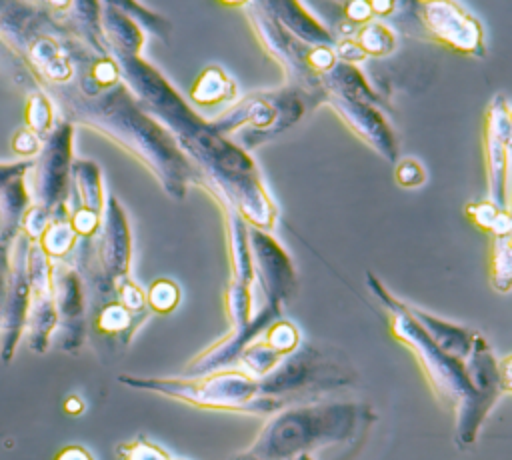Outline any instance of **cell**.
Returning <instances> with one entry per match:
<instances>
[{
    "instance_id": "f35d334b",
    "label": "cell",
    "mask_w": 512,
    "mask_h": 460,
    "mask_svg": "<svg viewBox=\"0 0 512 460\" xmlns=\"http://www.w3.org/2000/svg\"><path fill=\"white\" fill-rule=\"evenodd\" d=\"M34 160H18V162H0V192L10 186L14 180L28 176Z\"/></svg>"
},
{
    "instance_id": "d590c367",
    "label": "cell",
    "mask_w": 512,
    "mask_h": 460,
    "mask_svg": "<svg viewBox=\"0 0 512 460\" xmlns=\"http://www.w3.org/2000/svg\"><path fill=\"white\" fill-rule=\"evenodd\" d=\"M394 178H396V184L402 188H418L426 180V170L418 160L404 158L396 162Z\"/></svg>"
},
{
    "instance_id": "f6af8a7d",
    "label": "cell",
    "mask_w": 512,
    "mask_h": 460,
    "mask_svg": "<svg viewBox=\"0 0 512 460\" xmlns=\"http://www.w3.org/2000/svg\"><path fill=\"white\" fill-rule=\"evenodd\" d=\"M232 460H260V458H256V456H252V454H248V452H240V454H236Z\"/></svg>"
},
{
    "instance_id": "4dcf8cb0",
    "label": "cell",
    "mask_w": 512,
    "mask_h": 460,
    "mask_svg": "<svg viewBox=\"0 0 512 460\" xmlns=\"http://www.w3.org/2000/svg\"><path fill=\"white\" fill-rule=\"evenodd\" d=\"M144 298L148 312L170 314L180 302V288L170 278H158L144 290Z\"/></svg>"
},
{
    "instance_id": "836d02e7",
    "label": "cell",
    "mask_w": 512,
    "mask_h": 460,
    "mask_svg": "<svg viewBox=\"0 0 512 460\" xmlns=\"http://www.w3.org/2000/svg\"><path fill=\"white\" fill-rule=\"evenodd\" d=\"M86 80L96 90H108V88L120 84V68H118L116 60L110 54L108 56H98L92 62Z\"/></svg>"
},
{
    "instance_id": "9c48e42d",
    "label": "cell",
    "mask_w": 512,
    "mask_h": 460,
    "mask_svg": "<svg viewBox=\"0 0 512 460\" xmlns=\"http://www.w3.org/2000/svg\"><path fill=\"white\" fill-rule=\"evenodd\" d=\"M30 240L24 234L10 246V276L6 296L0 308V360L10 362L24 336L26 316L30 308V282L26 276V256Z\"/></svg>"
},
{
    "instance_id": "52a82bcc",
    "label": "cell",
    "mask_w": 512,
    "mask_h": 460,
    "mask_svg": "<svg viewBox=\"0 0 512 460\" xmlns=\"http://www.w3.org/2000/svg\"><path fill=\"white\" fill-rule=\"evenodd\" d=\"M344 382L340 370L330 364L312 346H302L286 356L270 374L258 380L264 396L276 398L286 406L298 404L308 394H316L324 388H334Z\"/></svg>"
},
{
    "instance_id": "bcb514c9",
    "label": "cell",
    "mask_w": 512,
    "mask_h": 460,
    "mask_svg": "<svg viewBox=\"0 0 512 460\" xmlns=\"http://www.w3.org/2000/svg\"><path fill=\"white\" fill-rule=\"evenodd\" d=\"M294 460H316V458L310 456V454H304V456H298V458H294Z\"/></svg>"
},
{
    "instance_id": "d4e9b609",
    "label": "cell",
    "mask_w": 512,
    "mask_h": 460,
    "mask_svg": "<svg viewBox=\"0 0 512 460\" xmlns=\"http://www.w3.org/2000/svg\"><path fill=\"white\" fill-rule=\"evenodd\" d=\"M78 236L70 224V218H54L46 230L42 232V236L38 238V246L42 248V252L52 260H66L76 244H78Z\"/></svg>"
},
{
    "instance_id": "74e56055",
    "label": "cell",
    "mask_w": 512,
    "mask_h": 460,
    "mask_svg": "<svg viewBox=\"0 0 512 460\" xmlns=\"http://www.w3.org/2000/svg\"><path fill=\"white\" fill-rule=\"evenodd\" d=\"M332 50H334L336 60L340 58V62L352 64V66L368 58V56L364 54V50H362L352 38H340V40H336L334 46H332Z\"/></svg>"
},
{
    "instance_id": "277c9868",
    "label": "cell",
    "mask_w": 512,
    "mask_h": 460,
    "mask_svg": "<svg viewBox=\"0 0 512 460\" xmlns=\"http://www.w3.org/2000/svg\"><path fill=\"white\" fill-rule=\"evenodd\" d=\"M118 380L124 386L154 392L176 402H184L188 406L214 412L270 416L286 406L276 398L264 396L260 392L258 380L236 366L194 376H120Z\"/></svg>"
},
{
    "instance_id": "ffe728a7",
    "label": "cell",
    "mask_w": 512,
    "mask_h": 460,
    "mask_svg": "<svg viewBox=\"0 0 512 460\" xmlns=\"http://www.w3.org/2000/svg\"><path fill=\"white\" fill-rule=\"evenodd\" d=\"M32 204L26 176L14 180L0 192V244L10 248L20 234L22 218Z\"/></svg>"
},
{
    "instance_id": "e575fe53",
    "label": "cell",
    "mask_w": 512,
    "mask_h": 460,
    "mask_svg": "<svg viewBox=\"0 0 512 460\" xmlns=\"http://www.w3.org/2000/svg\"><path fill=\"white\" fill-rule=\"evenodd\" d=\"M54 220V212L46 210L40 204H30V208L26 210L24 218H22V226H20V234H24L30 242H38V238L42 236V232L46 230V226Z\"/></svg>"
},
{
    "instance_id": "7402d4cb",
    "label": "cell",
    "mask_w": 512,
    "mask_h": 460,
    "mask_svg": "<svg viewBox=\"0 0 512 460\" xmlns=\"http://www.w3.org/2000/svg\"><path fill=\"white\" fill-rule=\"evenodd\" d=\"M322 90H330L336 94H342L346 98L366 102V104H376L378 96L372 92L368 80L362 76V72L344 62H336L330 72L320 76V86Z\"/></svg>"
},
{
    "instance_id": "d6a6232c",
    "label": "cell",
    "mask_w": 512,
    "mask_h": 460,
    "mask_svg": "<svg viewBox=\"0 0 512 460\" xmlns=\"http://www.w3.org/2000/svg\"><path fill=\"white\" fill-rule=\"evenodd\" d=\"M114 300H118L134 318L146 320L148 308H146L144 288H140L130 276L114 282Z\"/></svg>"
},
{
    "instance_id": "ac0fdd59",
    "label": "cell",
    "mask_w": 512,
    "mask_h": 460,
    "mask_svg": "<svg viewBox=\"0 0 512 460\" xmlns=\"http://www.w3.org/2000/svg\"><path fill=\"white\" fill-rule=\"evenodd\" d=\"M268 12L306 46H334L336 38L300 2H264Z\"/></svg>"
},
{
    "instance_id": "ee69618b",
    "label": "cell",
    "mask_w": 512,
    "mask_h": 460,
    "mask_svg": "<svg viewBox=\"0 0 512 460\" xmlns=\"http://www.w3.org/2000/svg\"><path fill=\"white\" fill-rule=\"evenodd\" d=\"M64 410H66L68 414L76 416V414H80V412L84 410V402H82L78 396H68V398L64 400Z\"/></svg>"
},
{
    "instance_id": "ba28073f",
    "label": "cell",
    "mask_w": 512,
    "mask_h": 460,
    "mask_svg": "<svg viewBox=\"0 0 512 460\" xmlns=\"http://www.w3.org/2000/svg\"><path fill=\"white\" fill-rule=\"evenodd\" d=\"M414 8L420 24L434 42L460 54L484 56L482 26L458 2L422 0Z\"/></svg>"
},
{
    "instance_id": "f1b7e54d",
    "label": "cell",
    "mask_w": 512,
    "mask_h": 460,
    "mask_svg": "<svg viewBox=\"0 0 512 460\" xmlns=\"http://www.w3.org/2000/svg\"><path fill=\"white\" fill-rule=\"evenodd\" d=\"M24 118H26V128L32 130L42 140L54 128V108H52L50 98L42 90L32 92L28 96Z\"/></svg>"
},
{
    "instance_id": "1f68e13d",
    "label": "cell",
    "mask_w": 512,
    "mask_h": 460,
    "mask_svg": "<svg viewBox=\"0 0 512 460\" xmlns=\"http://www.w3.org/2000/svg\"><path fill=\"white\" fill-rule=\"evenodd\" d=\"M118 460H172L170 452L146 436L124 440L114 448Z\"/></svg>"
},
{
    "instance_id": "8992f818",
    "label": "cell",
    "mask_w": 512,
    "mask_h": 460,
    "mask_svg": "<svg viewBox=\"0 0 512 460\" xmlns=\"http://www.w3.org/2000/svg\"><path fill=\"white\" fill-rule=\"evenodd\" d=\"M72 140V122L62 120L54 124L50 134L42 140V148L26 176L32 202L44 206L50 212H56L60 206H68L74 162Z\"/></svg>"
},
{
    "instance_id": "30bf717a",
    "label": "cell",
    "mask_w": 512,
    "mask_h": 460,
    "mask_svg": "<svg viewBox=\"0 0 512 460\" xmlns=\"http://www.w3.org/2000/svg\"><path fill=\"white\" fill-rule=\"evenodd\" d=\"M482 140H484V166H486V186H488L486 200L508 210L506 182H508L512 120H510L508 100L502 94L494 96L484 112Z\"/></svg>"
},
{
    "instance_id": "9a60e30c",
    "label": "cell",
    "mask_w": 512,
    "mask_h": 460,
    "mask_svg": "<svg viewBox=\"0 0 512 460\" xmlns=\"http://www.w3.org/2000/svg\"><path fill=\"white\" fill-rule=\"evenodd\" d=\"M322 90V88H320ZM324 98V104H328L336 116L370 148L380 152L384 158L396 162V140L390 132L384 116L366 102H358L352 98H346L342 94L322 90L320 94Z\"/></svg>"
},
{
    "instance_id": "ab89813d",
    "label": "cell",
    "mask_w": 512,
    "mask_h": 460,
    "mask_svg": "<svg viewBox=\"0 0 512 460\" xmlns=\"http://www.w3.org/2000/svg\"><path fill=\"white\" fill-rule=\"evenodd\" d=\"M342 14H344V20H346L348 24H352V26H356V24L362 26V24L374 20V16H372V12H370V6H368V2H364V0L346 2V4L342 6Z\"/></svg>"
},
{
    "instance_id": "44dd1931",
    "label": "cell",
    "mask_w": 512,
    "mask_h": 460,
    "mask_svg": "<svg viewBox=\"0 0 512 460\" xmlns=\"http://www.w3.org/2000/svg\"><path fill=\"white\" fill-rule=\"evenodd\" d=\"M238 98V88L234 80L220 66H206L194 80L190 88V100L196 106L212 108L220 104H234Z\"/></svg>"
},
{
    "instance_id": "6da1fadb",
    "label": "cell",
    "mask_w": 512,
    "mask_h": 460,
    "mask_svg": "<svg viewBox=\"0 0 512 460\" xmlns=\"http://www.w3.org/2000/svg\"><path fill=\"white\" fill-rule=\"evenodd\" d=\"M74 118L104 134L146 166L172 198H184L186 184L198 172L174 136L152 118L120 82L102 94L74 104Z\"/></svg>"
},
{
    "instance_id": "5b68a950",
    "label": "cell",
    "mask_w": 512,
    "mask_h": 460,
    "mask_svg": "<svg viewBox=\"0 0 512 460\" xmlns=\"http://www.w3.org/2000/svg\"><path fill=\"white\" fill-rule=\"evenodd\" d=\"M304 114L300 96L292 90L276 94H252L234 102L230 108L220 112L214 120H208L210 128L220 136L234 132L242 126H250V134L244 138L246 144H258L268 140L288 126H292Z\"/></svg>"
},
{
    "instance_id": "5bb4252c",
    "label": "cell",
    "mask_w": 512,
    "mask_h": 460,
    "mask_svg": "<svg viewBox=\"0 0 512 460\" xmlns=\"http://www.w3.org/2000/svg\"><path fill=\"white\" fill-rule=\"evenodd\" d=\"M246 16L256 32L258 42L270 54V58L280 64L286 74L308 88L320 86V80L314 78L306 68V52L310 46L294 38L262 4H246Z\"/></svg>"
},
{
    "instance_id": "cb8c5ba5",
    "label": "cell",
    "mask_w": 512,
    "mask_h": 460,
    "mask_svg": "<svg viewBox=\"0 0 512 460\" xmlns=\"http://www.w3.org/2000/svg\"><path fill=\"white\" fill-rule=\"evenodd\" d=\"M142 322L144 320L134 318L118 300L110 298L96 308L92 324L98 334L114 336V338H120L122 344H128Z\"/></svg>"
},
{
    "instance_id": "8fae6325",
    "label": "cell",
    "mask_w": 512,
    "mask_h": 460,
    "mask_svg": "<svg viewBox=\"0 0 512 460\" xmlns=\"http://www.w3.org/2000/svg\"><path fill=\"white\" fill-rule=\"evenodd\" d=\"M52 298L58 316L54 340L64 352H76L86 338V294L82 278L66 260L52 262Z\"/></svg>"
},
{
    "instance_id": "4316f807",
    "label": "cell",
    "mask_w": 512,
    "mask_h": 460,
    "mask_svg": "<svg viewBox=\"0 0 512 460\" xmlns=\"http://www.w3.org/2000/svg\"><path fill=\"white\" fill-rule=\"evenodd\" d=\"M490 284L496 292L506 294L512 284V248L510 236H492L490 244Z\"/></svg>"
},
{
    "instance_id": "60d3db41",
    "label": "cell",
    "mask_w": 512,
    "mask_h": 460,
    "mask_svg": "<svg viewBox=\"0 0 512 460\" xmlns=\"http://www.w3.org/2000/svg\"><path fill=\"white\" fill-rule=\"evenodd\" d=\"M54 460H94L92 452L80 444H68L62 450H58Z\"/></svg>"
},
{
    "instance_id": "3957f363",
    "label": "cell",
    "mask_w": 512,
    "mask_h": 460,
    "mask_svg": "<svg viewBox=\"0 0 512 460\" xmlns=\"http://www.w3.org/2000/svg\"><path fill=\"white\" fill-rule=\"evenodd\" d=\"M366 408L354 402H298L270 414L244 450L260 460H294L354 438Z\"/></svg>"
},
{
    "instance_id": "d6986e66",
    "label": "cell",
    "mask_w": 512,
    "mask_h": 460,
    "mask_svg": "<svg viewBox=\"0 0 512 460\" xmlns=\"http://www.w3.org/2000/svg\"><path fill=\"white\" fill-rule=\"evenodd\" d=\"M56 328H58V316H56L52 292L32 294L28 316H26V328L22 336L26 338L28 348L36 354H44L54 340Z\"/></svg>"
},
{
    "instance_id": "8d00e7d4",
    "label": "cell",
    "mask_w": 512,
    "mask_h": 460,
    "mask_svg": "<svg viewBox=\"0 0 512 460\" xmlns=\"http://www.w3.org/2000/svg\"><path fill=\"white\" fill-rule=\"evenodd\" d=\"M10 146H12V152L16 156H20L22 160H30L34 156H38L40 148H42V138H38L32 130H28L26 126L24 128H18L12 138H10Z\"/></svg>"
},
{
    "instance_id": "7c38bea8",
    "label": "cell",
    "mask_w": 512,
    "mask_h": 460,
    "mask_svg": "<svg viewBox=\"0 0 512 460\" xmlns=\"http://www.w3.org/2000/svg\"><path fill=\"white\" fill-rule=\"evenodd\" d=\"M248 246L252 256L254 284L262 302L284 306L296 290L292 262L284 248L264 230L248 226Z\"/></svg>"
},
{
    "instance_id": "7bdbcfd3",
    "label": "cell",
    "mask_w": 512,
    "mask_h": 460,
    "mask_svg": "<svg viewBox=\"0 0 512 460\" xmlns=\"http://www.w3.org/2000/svg\"><path fill=\"white\" fill-rule=\"evenodd\" d=\"M368 6H370L372 16H378V18H384L396 10L394 0H372V2H368Z\"/></svg>"
},
{
    "instance_id": "7dc6e473",
    "label": "cell",
    "mask_w": 512,
    "mask_h": 460,
    "mask_svg": "<svg viewBox=\"0 0 512 460\" xmlns=\"http://www.w3.org/2000/svg\"><path fill=\"white\" fill-rule=\"evenodd\" d=\"M172 460H182V458H172Z\"/></svg>"
},
{
    "instance_id": "603a6c76",
    "label": "cell",
    "mask_w": 512,
    "mask_h": 460,
    "mask_svg": "<svg viewBox=\"0 0 512 460\" xmlns=\"http://www.w3.org/2000/svg\"><path fill=\"white\" fill-rule=\"evenodd\" d=\"M72 186L78 194V206L82 210L94 212V214H104V186H102V176L98 164L92 160H74L72 162Z\"/></svg>"
},
{
    "instance_id": "2e32d148",
    "label": "cell",
    "mask_w": 512,
    "mask_h": 460,
    "mask_svg": "<svg viewBox=\"0 0 512 460\" xmlns=\"http://www.w3.org/2000/svg\"><path fill=\"white\" fill-rule=\"evenodd\" d=\"M100 28L108 54L138 56L144 46V30L140 24L122 12L114 2L100 4Z\"/></svg>"
},
{
    "instance_id": "e0dca14e",
    "label": "cell",
    "mask_w": 512,
    "mask_h": 460,
    "mask_svg": "<svg viewBox=\"0 0 512 460\" xmlns=\"http://www.w3.org/2000/svg\"><path fill=\"white\" fill-rule=\"evenodd\" d=\"M408 306V304H406ZM408 312L412 314V318L418 322V326L424 330V334L448 356L456 358V360H466V356L470 354L472 342L476 332L468 330L464 326L446 322L438 316H432L430 312L422 310V308H414L408 306Z\"/></svg>"
},
{
    "instance_id": "b9f144b4",
    "label": "cell",
    "mask_w": 512,
    "mask_h": 460,
    "mask_svg": "<svg viewBox=\"0 0 512 460\" xmlns=\"http://www.w3.org/2000/svg\"><path fill=\"white\" fill-rule=\"evenodd\" d=\"M8 276H10V248H4L0 244V308H2V302L6 296Z\"/></svg>"
},
{
    "instance_id": "f546056e",
    "label": "cell",
    "mask_w": 512,
    "mask_h": 460,
    "mask_svg": "<svg viewBox=\"0 0 512 460\" xmlns=\"http://www.w3.org/2000/svg\"><path fill=\"white\" fill-rule=\"evenodd\" d=\"M260 338L282 358L290 356L294 350L300 348V330L290 322V320H274L262 334Z\"/></svg>"
},
{
    "instance_id": "4fadbf2b",
    "label": "cell",
    "mask_w": 512,
    "mask_h": 460,
    "mask_svg": "<svg viewBox=\"0 0 512 460\" xmlns=\"http://www.w3.org/2000/svg\"><path fill=\"white\" fill-rule=\"evenodd\" d=\"M98 232L100 236L96 244V258L102 270L98 288L100 294H114V282L130 276L132 238L126 212L112 194L106 196L102 224Z\"/></svg>"
},
{
    "instance_id": "7a4b0ae2",
    "label": "cell",
    "mask_w": 512,
    "mask_h": 460,
    "mask_svg": "<svg viewBox=\"0 0 512 460\" xmlns=\"http://www.w3.org/2000/svg\"><path fill=\"white\" fill-rule=\"evenodd\" d=\"M366 284L386 310L388 330L394 340H398L414 354L434 396L452 412L456 444L460 448L470 446L476 440L478 430L492 408L472 388L464 360H456L444 354L424 334V330L408 312V306L394 298L370 272L366 276Z\"/></svg>"
},
{
    "instance_id": "484cf974",
    "label": "cell",
    "mask_w": 512,
    "mask_h": 460,
    "mask_svg": "<svg viewBox=\"0 0 512 460\" xmlns=\"http://www.w3.org/2000/svg\"><path fill=\"white\" fill-rule=\"evenodd\" d=\"M464 214L476 228H480L482 232H488L490 236H510L512 222H510L508 210L496 206L490 200L468 202L464 206Z\"/></svg>"
},
{
    "instance_id": "83f0119b",
    "label": "cell",
    "mask_w": 512,
    "mask_h": 460,
    "mask_svg": "<svg viewBox=\"0 0 512 460\" xmlns=\"http://www.w3.org/2000/svg\"><path fill=\"white\" fill-rule=\"evenodd\" d=\"M366 56H388L396 48V34L380 20L362 24L352 38Z\"/></svg>"
}]
</instances>
